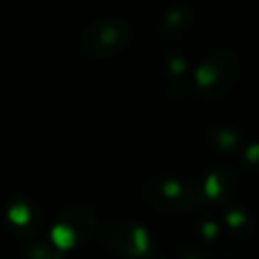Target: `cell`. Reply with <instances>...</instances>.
I'll return each instance as SVG.
<instances>
[{
  "instance_id": "1",
  "label": "cell",
  "mask_w": 259,
  "mask_h": 259,
  "mask_svg": "<svg viewBox=\"0 0 259 259\" xmlns=\"http://www.w3.org/2000/svg\"><path fill=\"white\" fill-rule=\"evenodd\" d=\"M241 77V59L233 49L217 47L208 51L192 69V93L204 101H214L233 91Z\"/></svg>"
},
{
  "instance_id": "2",
  "label": "cell",
  "mask_w": 259,
  "mask_h": 259,
  "mask_svg": "<svg viewBox=\"0 0 259 259\" xmlns=\"http://www.w3.org/2000/svg\"><path fill=\"white\" fill-rule=\"evenodd\" d=\"M142 198L154 212L164 217H184L204 204L200 188L194 182L168 174L146 178L142 184Z\"/></svg>"
},
{
  "instance_id": "3",
  "label": "cell",
  "mask_w": 259,
  "mask_h": 259,
  "mask_svg": "<svg viewBox=\"0 0 259 259\" xmlns=\"http://www.w3.org/2000/svg\"><path fill=\"white\" fill-rule=\"evenodd\" d=\"M134 36L132 22L121 16H105L89 22L79 34V51L93 61H105L121 55Z\"/></svg>"
},
{
  "instance_id": "4",
  "label": "cell",
  "mask_w": 259,
  "mask_h": 259,
  "mask_svg": "<svg viewBox=\"0 0 259 259\" xmlns=\"http://www.w3.org/2000/svg\"><path fill=\"white\" fill-rule=\"evenodd\" d=\"M97 227H99V219L91 206L69 204L57 212L49 231V239L57 249L69 251L89 243L95 237Z\"/></svg>"
},
{
  "instance_id": "5",
  "label": "cell",
  "mask_w": 259,
  "mask_h": 259,
  "mask_svg": "<svg viewBox=\"0 0 259 259\" xmlns=\"http://www.w3.org/2000/svg\"><path fill=\"white\" fill-rule=\"evenodd\" d=\"M97 233L101 245L121 259H132L154 245L148 229L130 219L107 221L105 225L97 227Z\"/></svg>"
},
{
  "instance_id": "6",
  "label": "cell",
  "mask_w": 259,
  "mask_h": 259,
  "mask_svg": "<svg viewBox=\"0 0 259 259\" xmlns=\"http://www.w3.org/2000/svg\"><path fill=\"white\" fill-rule=\"evenodd\" d=\"M200 194L204 198V202H212L217 206H225L231 204L239 192H241V178L237 174V170L229 164H219L214 168H210L200 184Z\"/></svg>"
},
{
  "instance_id": "7",
  "label": "cell",
  "mask_w": 259,
  "mask_h": 259,
  "mask_svg": "<svg viewBox=\"0 0 259 259\" xmlns=\"http://www.w3.org/2000/svg\"><path fill=\"white\" fill-rule=\"evenodd\" d=\"M6 223L18 237L32 239L42 231L45 212L36 200L28 196H14L6 206Z\"/></svg>"
},
{
  "instance_id": "8",
  "label": "cell",
  "mask_w": 259,
  "mask_h": 259,
  "mask_svg": "<svg viewBox=\"0 0 259 259\" xmlns=\"http://www.w3.org/2000/svg\"><path fill=\"white\" fill-rule=\"evenodd\" d=\"M196 22V12L192 6L184 4V2H176L172 6H168L160 18H158V24H156V30H158V36L166 42H174V40H180L182 36H186L192 26Z\"/></svg>"
},
{
  "instance_id": "9",
  "label": "cell",
  "mask_w": 259,
  "mask_h": 259,
  "mask_svg": "<svg viewBox=\"0 0 259 259\" xmlns=\"http://www.w3.org/2000/svg\"><path fill=\"white\" fill-rule=\"evenodd\" d=\"M166 79H168V95L172 99H186L192 93L190 81V65L182 55H170L164 63Z\"/></svg>"
},
{
  "instance_id": "10",
  "label": "cell",
  "mask_w": 259,
  "mask_h": 259,
  "mask_svg": "<svg viewBox=\"0 0 259 259\" xmlns=\"http://www.w3.org/2000/svg\"><path fill=\"white\" fill-rule=\"evenodd\" d=\"M225 229L237 241H249L255 233V219L243 206H231L225 212Z\"/></svg>"
},
{
  "instance_id": "11",
  "label": "cell",
  "mask_w": 259,
  "mask_h": 259,
  "mask_svg": "<svg viewBox=\"0 0 259 259\" xmlns=\"http://www.w3.org/2000/svg\"><path fill=\"white\" fill-rule=\"evenodd\" d=\"M208 144L221 154H233L241 148V134L233 125H214L208 130Z\"/></svg>"
},
{
  "instance_id": "12",
  "label": "cell",
  "mask_w": 259,
  "mask_h": 259,
  "mask_svg": "<svg viewBox=\"0 0 259 259\" xmlns=\"http://www.w3.org/2000/svg\"><path fill=\"white\" fill-rule=\"evenodd\" d=\"M176 257L178 259H214V253L204 243H188V241H184V243H180L176 247Z\"/></svg>"
},
{
  "instance_id": "13",
  "label": "cell",
  "mask_w": 259,
  "mask_h": 259,
  "mask_svg": "<svg viewBox=\"0 0 259 259\" xmlns=\"http://www.w3.org/2000/svg\"><path fill=\"white\" fill-rule=\"evenodd\" d=\"M24 255H26V259H65L61 249H57L53 243H40V241L30 243L26 247Z\"/></svg>"
},
{
  "instance_id": "14",
  "label": "cell",
  "mask_w": 259,
  "mask_h": 259,
  "mask_svg": "<svg viewBox=\"0 0 259 259\" xmlns=\"http://www.w3.org/2000/svg\"><path fill=\"white\" fill-rule=\"evenodd\" d=\"M217 233H219L217 223H212V221H202V223H200V235H202V243H212V241L217 239Z\"/></svg>"
},
{
  "instance_id": "15",
  "label": "cell",
  "mask_w": 259,
  "mask_h": 259,
  "mask_svg": "<svg viewBox=\"0 0 259 259\" xmlns=\"http://www.w3.org/2000/svg\"><path fill=\"white\" fill-rule=\"evenodd\" d=\"M243 158L247 160L249 166H255L257 160H259V146L255 142H249L245 148H243Z\"/></svg>"
},
{
  "instance_id": "16",
  "label": "cell",
  "mask_w": 259,
  "mask_h": 259,
  "mask_svg": "<svg viewBox=\"0 0 259 259\" xmlns=\"http://www.w3.org/2000/svg\"><path fill=\"white\" fill-rule=\"evenodd\" d=\"M132 259H166V257L152 245L150 249H146L144 253H140V255H136V257H132Z\"/></svg>"
}]
</instances>
